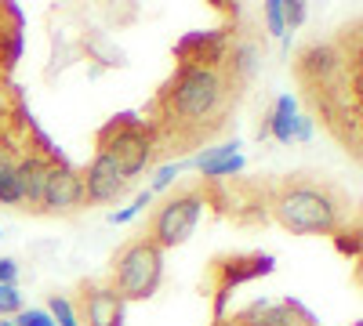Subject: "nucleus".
Segmentation results:
<instances>
[{"mask_svg": "<svg viewBox=\"0 0 363 326\" xmlns=\"http://www.w3.org/2000/svg\"><path fill=\"white\" fill-rule=\"evenodd\" d=\"M233 102L236 91L229 87L222 66H178V73L167 80V87L157 98L160 120L149 131L174 145L207 141L225 127Z\"/></svg>", "mask_w": 363, "mask_h": 326, "instance_id": "f257e3e1", "label": "nucleus"}, {"mask_svg": "<svg viewBox=\"0 0 363 326\" xmlns=\"http://www.w3.org/2000/svg\"><path fill=\"white\" fill-rule=\"evenodd\" d=\"M352 203L327 177L294 174L272 189V218L294 235H335L349 225Z\"/></svg>", "mask_w": 363, "mask_h": 326, "instance_id": "f03ea898", "label": "nucleus"}, {"mask_svg": "<svg viewBox=\"0 0 363 326\" xmlns=\"http://www.w3.org/2000/svg\"><path fill=\"white\" fill-rule=\"evenodd\" d=\"M160 279H164V250L153 247L145 235L131 240L128 247H120V254L113 257V283L109 286L120 293L124 305L153 298Z\"/></svg>", "mask_w": 363, "mask_h": 326, "instance_id": "7ed1b4c3", "label": "nucleus"}, {"mask_svg": "<svg viewBox=\"0 0 363 326\" xmlns=\"http://www.w3.org/2000/svg\"><path fill=\"white\" fill-rule=\"evenodd\" d=\"M153 149H157L153 131L142 120H135V116H116L99 131V153L109 156L128 182L153 163Z\"/></svg>", "mask_w": 363, "mask_h": 326, "instance_id": "20e7f679", "label": "nucleus"}, {"mask_svg": "<svg viewBox=\"0 0 363 326\" xmlns=\"http://www.w3.org/2000/svg\"><path fill=\"white\" fill-rule=\"evenodd\" d=\"M203 214V185H186V189H178L174 196H167L160 206H157V214L153 221H149V232H145V240L167 250V247H182L193 235L196 221Z\"/></svg>", "mask_w": 363, "mask_h": 326, "instance_id": "39448f33", "label": "nucleus"}, {"mask_svg": "<svg viewBox=\"0 0 363 326\" xmlns=\"http://www.w3.org/2000/svg\"><path fill=\"white\" fill-rule=\"evenodd\" d=\"M84 203H87V199H84V177H80V170H77V167H69L66 160H55V163H51V170H48L44 206H40V211L69 218V214H77V211H80Z\"/></svg>", "mask_w": 363, "mask_h": 326, "instance_id": "423d86ee", "label": "nucleus"}, {"mask_svg": "<svg viewBox=\"0 0 363 326\" xmlns=\"http://www.w3.org/2000/svg\"><path fill=\"white\" fill-rule=\"evenodd\" d=\"M80 177H84V199L87 203H113L128 192V177L102 153H95V160H91L87 170H80Z\"/></svg>", "mask_w": 363, "mask_h": 326, "instance_id": "0eeeda50", "label": "nucleus"}, {"mask_svg": "<svg viewBox=\"0 0 363 326\" xmlns=\"http://www.w3.org/2000/svg\"><path fill=\"white\" fill-rule=\"evenodd\" d=\"M80 312L87 326H124V301L109 283H84Z\"/></svg>", "mask_w": 363, "mask_h": 326, "instance_id": "6e6552de", "label": "nucleus"}, {"mask_svg": "<svg viewBox=\"0 0 363 326\" xmlns=\"http://www.w3.org/2000/svg\"><path fill=\"white\" fill-rule=\"evenodd\" d=\"M15 170H18V189H22V211L40 214L51 160H48L44 153H29V156H22V160L15 163Z\"/></svg>", "mask_w": 363, "mask_h": 326, "instance_id": "1a4fd4ad", "label": "nucleus"}, {"mask_svg": "<svg viewBox=\"0 0 363 326\" xmlns=\"http://www.w3.org/2000/svg\"><path fill=\"white\" fill-rule=\"evenodd\" d=\"M255 69H258V47H255L251 40L233 44V51H229V58H225V66H222V73H225V80H229L233 91H240L244 83H251Z\"/></svg>", "mask_w": 363, "mask_h": 326, "instance_id": "9d476101", "label": "nucleus"}, {"mask_svg": "<svg viewBox=\"0 0 363 326\" xmlns=\"http://www.w3.org/2000/svg\"><path fill=\"white\" fill-rule=\"evenodd\" d=\"M255 326H316V319L298 301H280V305L269 301V308L255 319Z\"/></svg>", "mask_w": 363, "mask_h": 326, "instance_id": "9b49d317", "label": "nucleus"}, {"mask_svg": "<svg viewBox=\"0 0 363 326\" xmlns=\"http://www.w3.org/2000/svg\"><path fill=\"white\" fill-rule=\"evenodd\" d=\"M265 131L277 138V141H294V98L291 95H280L277 105H272V116L265 120Z\"/></svg>", "mask_w": 363, "mask_h": 326, "instance_id": "f8f14e48", "label": "nucleus"}, {"mask_svg": "<svg viewBox=\"0 0 363 326\" xmlns=\"http://www.w3.org/2000/svg\"><path fill=\"white\" fill-rule=\"evenodd\" d=\"M0 206H22V189H18V170L11 160L0 163Z\"/></svg>", "mask_w": 363, "mask_h": 326, "instance_id": "ddd939ff", "label": "nucleus"}, {"mask_svg": "<svg viewBox=\"0 0 363 326\" xmlns=\"http://www.w3.org/2000/svg\"><path fill=\"white\" fill-rule=\"evenodd\" d=\"M51 315H55V326H80L73 305L62 298V293H51Z\"/></svg>", "mask_w": 363, "mask_h": 326, "instance_id": "4468645a", "label": "nucleus"}, {"mask_svg": "<svg viewBox=\"0 0 363 326\" xmlns=\"http://www.w3.org/2000/svg\"><path fill=\"white\" fill-rule=\"evenodd\" d=\"M240 167H244V156H225V160H215V163H207V167H200V174L203 177H225V174H236Z\"/></svg>", "mask_w": 363, "mask_h": 326, "instance_id": "2eb2a0df", "label": "nucleus"}, {"mask_svg": "<svg viewBox=\"0 0 363 326\" xmlns=\"http://www.w3.org/2000/svg\"><path fill=\"white\" fill-rule=\"evenodd\" d=\"M8 312H22V298L11 283H0V315H8Z\"/></svg>", "mask_w": 363, "mask_h": 326, "instance_id": "dca6fc26", "label": "nucleus"}, {"mask_svg": "<svg viewBox=\"0 0 363 326\" xmlns=\"http://www.w3.org/2000/svg\"><path fill=\"white\" fill-rule=\"evenodd\" d=\"M265 18H269V29L277 37L287 33V29H284V0H269V4H265Z\"/></svg>", "mask_w": 363, "mask_h": 326, "instance_id": "f3484780", "label": "nucleus"}, {"mask_svg": "<svg viewBox=\"0 0 363 326\" xmlns=\"http://www.w3.org/2000/svg\"><path fill=\"white\" fill-rule=\"evenodd\" d=\"M335 243L342 254H359V228L352 225V232H349V225H345L342 232H335Z\"/></svg>", "mask_w": 363, "mask_h": 326, "instance_id": "a211bd4d", "label": "nucleus"}, {"mask_svg": "<svg viewBox=\"0 0 363 326\" xmlns=\"http://www.w3.org/2000/svg\"><path fill=\"white\" fill-rule=\"evenodd\" d=\"M301 22H306V4H301V0L284 4V29H298Z\"/></svg>", "mask_w": 363, "mask_h": 326, "instance_id": "6ab92c4d", "label": "nucleus"}, {"mask_svg": "<svg viewBox=\"0 0 363 326\" xmlns=\"http://www.w3.org/2000/svg\"><path fill=\"white\" fill-rule=\"evenodd\" d=\"M149 199H153V192H142V196L135 199V206H128V211H120V214H113L109 221H113V225H124V221H131L135 214H142L145 206H149Z\"/></svg>", "mask_w": 363, "mask_h": 326, "instance_id": "aec40b11", "label": "nucleus"}, {"mask_svg": "<svg viewBox=\"0 0 363 326\" xmlns=\"http://www.w3.org/2000/svg\"><path fill=\"white\" fill-rule=\"evenodd\" d=\"M15 326H55V319L48 312H40V308H29V312H18Z\"/></svg>", "mask_w": 363, "mask_h": 326, "instance_id": "412c9836", "label": "nucleus"}, {"mask_svg": "<svg viewBox=\"0 0 363 326\" xmlns=\"http://www.w3.org/2000/svg\"><path fill=\"white\" fill-rule=\"evenodd\" d=\"M178 174H182V163H167V167H160V174H157V182H153V189H149V192H160V189H167Z\"/></svg>", "mask_w": 363, "mask_h": 326, "instance_id": "4be33fe9", "label": "nucleus"}, {"mask_svg": "<svg viewBox=\"0 0 363 326\" xmlns=\"http://www.w3.org/2000/svg\"><path fill=\"white\" fill-rule=\"evenodd\" d=\"M294 138L298 141H309L313 138V120H309V116H294Z\"/></svg>", "mask_w": 363, "mask_h": 326, "instance_id": "5701e85b", "label": "nucleus"}, {"mask_svg": "<svg viewBox=\"0 0 363 326\" xmlns=\"http://www.w3.org/2000/svg\"><path fill=\"white\" fill-rule=\"evenodd\" d=\"M15 276H18V264L11 257H0V283H11L15 286Z\"/></svg>", "mask_w": 363, "mask_h": 326, "instance_id": "b1692460", "label": "nucleus"}, {"mask_svg": "<svg viewBox=\"0 0 363 326\" xmlns=\"http://www.w3.org/2000/svg\"><path fill=\"white\" fill-rule=\"evenodd\" d=\"M0 326H15V319H4V315H0Z\"/></svg>", "mask_w": 363, "mask_h": 326, "instance_id": "393cba45", "label": "nucleus"}, {"mask_svg": "<svg viewBox=\"0 0 363 326\" xmlns=\"http://www.w3.org/2000/svg\"><path fill=\"white\" fill-rule=\"evenodd\" d=\"M4 160H8V153H4V149H0V163H4Z\"/></svg>", "mask_w": 363, "mask_h": 326, "instance_id": "a878e982", "label": "nucleus"}, {"mask_svg": "<svg viewBox=\"0 0 363 326\" xmlns=\"http://www.w3.org/2000/svg\"><path fill=\"white\" fill-rule=\"evenodd\" d=\"M215 326H233V319H229V322H215Z\"/></svg>", "mask_w": 363, "mask_h": 326, "instance_id": "bb28decb", "label": "nucleus"}]
</instances>
